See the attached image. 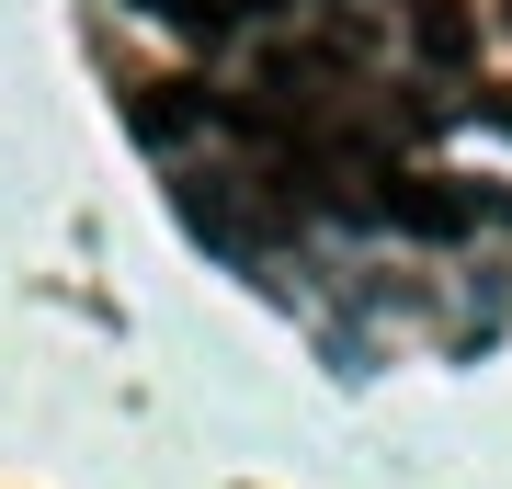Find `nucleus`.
Wrapping results in <instances>:
<instances>
[{"label":"nucleus","mask_w":512,"mask_h":489,"mask_svg":"<svg viewBox=\"0 0 512 489\" xmlns=\"http://www.w3.org/2000/svg\"><path fill=\"white\" fill-rule=\"evenodd\" d=\"M410 35H421V57H433V69H456V57H467V12H456V0H421Z\"/></svg>","instance_id":"obj_2"},{"label":"nucleus","mask_w":512,"mask_h":489,"mask_svg":"<svg viewBox=\"0 0 512 489\" xmlns=\"http://www.w3.org/2000/svg\"><path fill=\"white\" fill-rule=\"evenodd\" d=\"M490 126H501V137H512V91H490Z\"/></svg>","instance_id":"obj_4"},{"label":"nucleus","mask_w":512,"mask_h":489,"mask_svg":"<svg viewBox=\"0 0 512 489\" xmlns=\"http://www.w3.org/2000/svg\"><path fill=\"white\" fill-rule=\"evenodd\" d=\"M137 12H160V23H217V0H137Z\"/></svg>","instance_id":"obj_3"},{"label":"nucleus","mask_w":512,"mask_h":489,"mask_svg":"<svg viewBox=\"0 0 512 489\" xmlns=\"http://www.w3.org/2000/svg\"><path fill=\"white\" fill-rule=\"evenodd\" d=\"M376 217L387 228H410V239H467L478 217H501L490 194H478V182H444V171H376Z\"/></svg>","instance_id":"obj_1"}]
</instances>
